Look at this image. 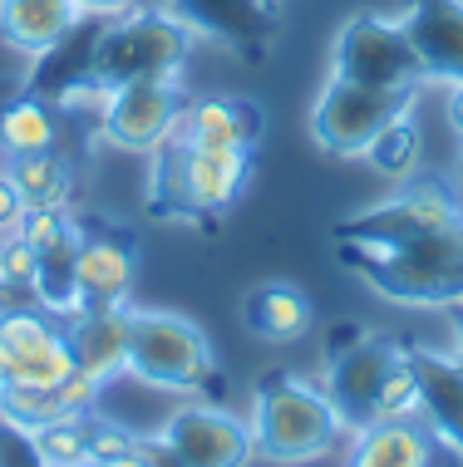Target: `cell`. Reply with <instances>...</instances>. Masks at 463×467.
Instances as JSON below:
<instances>
[{"instance_id":"obj_1","label":"cell","mask_w":463,"mask_h":467,"mask_svg":"<svg viewBox=\"0 0 463 467\" xmlns=\"http://www.w3.org/2000/svg\"><path fill=\"white\" fill-rule=\"evenodd\" d=\"M341 266L399 306H458L463 300V217L399 242H335Z\"/></svg>"},{"instance_id":"obj_2","label":"cell","mask_w":463,"mask_h":467,"mask_svg":"<svg viewBox=\"0 0 463 467\" xmlns=\"http://www.w3.org/2000/svg\"><path fill=\"white\" fill-rule=\"evenodd\" d=\"M252 182V153L237 148H193L183 138L153 153V182H148V207L168 222L203 226L232 207Z\"/></svg>"},{"instance_id":"obj_3","label":"cell","mask_w":463,"mask_h":467,"mask_svg":"<svg viewBox=\"0 0 463 467\" xmlns=\"http://www.w3.org/2000/svg\"><path fill=\"white\" fill-rule=\"evenodd\" d=\"M252 443L267 462H310L341 443L345 423L321 384H306L296 374H267L252 399Z\"/></svg>"},{"instance_id":"obj_4","label":"cell","mask_w":463,"mask_h":467,"mask_svg":"<svg viewBox=\"0 0 463 467\" xmlns=\"http://www.w3.org/2000/svg\"><path fill=\"white\" fill-rule=\"evenodd\" d=\"M193 55V30L173 10H123L104 25L94 55V89H123L143 79H178Z\"/></svg>"},{"instance_id":"obj_5","label":"cell","mask_w":463,"mask_h":467,"mask_svg":"<svg viewBox=\"0 0 463 467\" xmlns=\"http://www.w3.org/2000/svg\"><path fill=\"white\" fill-rule=\"evenodd\" d=\"M129 374L153 389H173V394L222 399V369L207 335L193 320L168 315V310H133Z\"/></svg>"},{"instance_id":"obj_6","label":"cell","mask_w":463,"mask_h":467,"mask_svg":"<svg viewBox=\"0 0 463 467\" xmlns=\"http://www.w3.org/2000/svg\"><path fill=\"white\" fill-rule=\"evenodd\" d=\"M335 74L370 89H399V94H419L424 65L415 55L405 20H384V16H355L341 25L335 35Z\"/></svg>"},{"instance_id":"obj_7","label":"cell","mask_w":463,"mask_h":467,"mask_svg":"<svg viewBox=\"0 0 463 467\" xmlns=\"http://www.w3.org/2000/svg\"><path fill=\"white\" fill-rule=\"evenodd\" d=\"M405 359L395 339L365 335V330H335L331 349H325V399L335 403L345 428H365L380 419V389L390 369Z\"/></svg>"},{"instance_id":"obj_8","label":"cell","mask_w":463,"mask_h":467,"mask_svg":"<svg viewBox=\"0 0 463 467\" xmlns=\"http://www.w3.org/2000/svg\"><path fill=\"white\" fill-rule=\"evenodd\" d=\"M409 99L415 94L370 89V84L331 74V84L321 89L316 109H310V138H316V148H325L331 158H365L374 133L390 119H399V113H409Z\"/></svg>"},{"instance_id":"obj_9","label":"cell","mask_w":463,"mask_h":467,"mask_svg":"<svg viewBox=\"0 0 463 467\" xmlns=\"http://www.w3.org/2000/svg\"><path fill=\"white\" fill-rule=\"evenodd\" d=\"M69 374H74V355L59 315H49L45 306L0 315V384L55 389Z\"/></svg>"},{"instance_id":"obj_10","label":"cell","mask_w":463,"mask_h":467,"mask_svg":"<svg viewBox=\"0 0 463 467\" xmlns=\"http://www.w3.org/2000/svg\"><path fill=\"white\" fill-rule=\"evenodd\" d=\"M104 138L123 153H158L187 109V94L178 89V79H143V84H123V89L104 94Z\"/></svg>"},{"instance_id":"obj_11","label":"cell","mask_w":463,"mask_h":467,"mask_svg":"<svg viewBox=\"0 0 463 467\" xmlns=\"http://www.w3.org/2000/svg\"><path fill=\"white\" fill-rule=\"evenodd\" d=\"M458 197L434 178H409L390 202H374V207L355 212L350 222L335 226V242H399V236L429 232V226H448L458 222Z\"/></svg>"},{"instance_id":"obj_12","label":"cell","mask_w":463,"mask_h":467,"mask_svg":"<svg viewBox=\"0 0 463 467\" xmlns=\"http://www.w3.org/2000/svg\"><path fill=\"white\" fill-rule=\"evenodd\" d=\"M74 281H79V306H129L133 281H139L133 232L104 226V222H79Z\"/></svg>"},{"instance_id":"obj_13","label":"cell","mask_w":463,"mask_h":467,"mask_svg":"<svg viewBox=\"0 0 463 467\" xmlns=\"http://www.w3.org/2000/svg\"><path fill=\"white\" fill-rule=\"evenodd\" d=\"M163 438H168V448L187 467H247L257 458L247 419H232L217 403H187V409H178L163 423Z\"/></svg>"},{"instance_id":"obj_14","label":"cell","mask_w":463,"mask_h":467,"mask_svg":"<svg viewBox=\"0 0 463 467\" xmlns=\"http://www.w3.org/2000/svg\"><path fill=\"white\" fill-rule=\"evenodd\" d=\"M168 10L193 35L232 45L247 59H261L267 45L277 40V5L267 0H168Z\"/></svg>"},{"instance_id":"obj_15","label":"cell","mask_w":463,"mask_h":467,"mask_svg":"<svg viewBox=\"0 0 463 467\" xmlns=\"http://www.w3.org/2000/svg\"><path fill=\"white\" fill-rule=\"evenodd\" d=\"M129 335H133L129 306H79L74 315H65L74 369H84L99 384L129 374Z\"/></svg>"},{"instance_id":"obj_16","label":"cell","mask_w":463,"mask_h":467,"mask_svg":"<svg viewBox=\"0 0 463 467\" xmlns=\"http://www.w3.org/2000/svg\"><path fill=\"white\" fill-rule=\"evenodd\" d=\"M261 133H267V113L252 99L237 94H207V99H187L178 133L193 148H237V153H257Z\"/></svg>"},{"instance_id":"obj_17","label":"cell","mask_w":463,"mask_h":467,"mask_svg":"<svg viewBox=\"0 0 463 467\" xmlns=\"http://www.w3.org/2000/svg\"><path fill=\"white\" fill-rule=\"evenodd\" d=\"M104 16H79L65 40H55L35 59L30 74V94L49 99V104H69L74 94L94 89V55H99V35H104Z\"/></svg>"},{"instance_id":"obj_18","label":"cell","mask_w":463,"mask_h":467,"mask_svg":"<svg viewBox=\"0 0 463 467\" xmlns=\"http://www.w3.org/2000/svg\"><path fill=\"white\" fill-rule=\"evenodd\" d=\"M409 369L419 379V419L439 438L444 448H454L463 458V359L434 355L424 345L405 349Z\"/></svg>"},{"instance_id":"obj_19","label":"cell","mask_w":463,"mask_h":467,"mask_svg":"<svg viewBox=\"0 0 463 467\" xmlns=\"http://www.w3.org/2000/svg\"><path fill=\"white\" fill-rule=\"evenodd\" d=\"M405 30L415 40L424 79L463 84V0H415L405 10Z\"/></svg>"},{"instance_id":"obj_20","label":"cell","mask_w":463,"mask_h":467,"mask_svg":"<svg viewBox=\"0 0 463 467\" xmlns=\"http://www.w3.org/2000/svg\"><path fill=\"white\" fill-rule=\"evenodd\" d=\"M345 467H434V433L424 419H374L355 428Z\"/></svg>"},{"instance_id":"obj_21","label":"cell","mask_w":463,"mask_h":467,"mask_svg":"<svg viewBox=\"0 0 463 467\" xmlns=\"http://www.w3.org/2000/svg\"><path fill=\"white\" fill-rule=\"evenodd\" d=\"M74 20H79L74 0H0V35L30 59H40L55 40H65Z\"/></svg>"},{"instance_id":"obj_22","label":"cell","mask_w":463,"mask_h":467,"mask_svg":"<svg viewBox=\"0 0 463 467\" xmlns=\"http://www.w3.org/2000/svg\"><path fill=\"white\" fill-rule=\"evenodd\" d=\"M242 320L257 339H271V345H286V339H301L310 330V300L296 285L286 281H267L257 290H247L242 300Z\"/></svg>"},{"instance_id":"obj_23","label":"cell","mask_w":463,"mask_h":467,"mask_svg":"<svg viewBox=\"0 0 463 467\" xmlns=\"http://www.w3.org/2000/svg\"><path fill=\"white\" fill-rule=\"evenodd\" d=\"M55 104L40 94L25 89L20 99H10L5 109H0V148H5L10 158H25V153H45V148H55Z\"/></svg>"},{"instance_id":"obj_24","label":"cell","mask_w":463,"mask_h":467,"mask_svg":"<svg viewBox=\"0 0 463 467\" xmlns=\"http://www.w3.org/2000/svg\"><path fill=\"white\" fill-rule=\"evenodd\" d=\"M10 182L20 187L25 207H69V192H74V178L65 168V158L55 148L45 153H25V158H10Z\"/></svg>"},{"instance_id":"obj_25","label":"cell","mask_w":463,"mask_h":467,"mask_svg":"<svg viewBox=\"0 0 463 467\" xmlns=\"http://www.w3.org/2000/svg\"><path fill=\"white\" fill-rule=\"evenodd\" d=\"M74 251H79V236L59 246L35 251V296L49 315H74L79 310V281H74Z\"/></svg>"},{"instance_id":"obj_26","label":"cell","mask_w":463,"mask_h":467,"mask_svg":"<svg viewBox=\"0 0 463 467\" xmlns=\"http://www.w3.org/2000/svg\"><path fill=\"white\" fill-rule=\"evenodd\" d=\"M419 153H424V138H419V123H409V113L390 119L380 133H374V143L365 148L370 168L380 172V178H390V182H409V178H415Z\"/></svg>"},{"instance_id":"obj_27","label":"cell","mask_w":463,"mask_h":467,"mask_svg":"<svg viewBox=\"0 0 463 467\" xmlns=\"http://www.w3.org/2000/svg\"><path fill=\"white\" fill-rule=\"evenodd\" d=\"M0 413H10L16 423L25 428H45L55 419H65V413H74L65 394L55 389H35V384H0Z\"/></svg>"},{"instance_id":"obj_28","label":"cell","mask_w":463,"mask_h":467,"mask_svg":"<svg viewBox=\"0 0 463 467\" xmlns=\"http://www.w3.org/2000/svg\"><path fill=\"white\" fill-rule=\"evenodd\" d=\"M49 467H89V413H65V419L35 428Z\"/></svg>"},{"instance_id":"obj_29","label":"cell","mask_w":463,"mask_h":467,"mask_svg":"<svg viewBox=\"0 0 463 467\" xmlns=\"http://www.w3.org/2000/svg\"><path fill=\"white\" fill-rule=\"evenodd\" d=\"M139 458V433L114 419H94L89 413V467H114Z\"/></svg>"},{"instance_id":"obj_30","label":"cell","mask_w":463,"mask_h":467,"mask_svg":"<svg viewBox=\"0 0 463 467\" xmlns=\"http://www.w3.org/2000/svg\"><path fill=\"white\" fill-rule=\"evenodd\" d=\"M380 419H419V379L409 359H399L380 389Z\"/></svg>"},{"instance_id":"obj_31","label":"cell","mask_w":463,"mask_h":467,"mask_svg":"<svg viewBox=\"0 0 463 467\" xmlns=\"http://www.w3.org/2000/svg\"><path fill=\"white\" fill-rule=\"evenodd\" d=\"M0 467H49L35 428L16 423L10 413H0Z\"/></svg>"},{"instance_id":"obj_32","label":"cell","mask_w":463,"mask_h":467,"mask_svg":"<svg viewBox=\"0 0 463 467\" xmlns=\"http://www.w3.org/2000/svg\"><path fill=\"white\" fill-rule=\"evenodd\" d=\"M0 281H30L35 285V246L20 232L5 236V246H0Z\"/></svg>"},{"instance_id":"obj_33","label":"cell","mask_w":463,"mask_h":467,"mask_svg":"<svg viewBox=\"0 0 463 467\" xmlns=\"http://www.w3.org/2000/svg\"><path fill=\"white\" fill-rule=\"evenodd\" d=\"M25 197H20V187L10 182V172H0V236H16L20 232V222H25Z\"/></svg>"},{"instance_id":"obj_34","label":"cell","mask_w":463,"mask_h":467,"mask_svg":"<svg viewBox=\"0 0 463 467\" xmlns=\"http://www.w3.org/2000/svg\"><path fill=\"white\" fill-rule=\"evenodd\" d=\"M139 467H187L178 452L168 448V438H139Z\"/></svg>"},{"instance_id":"obj_35","label":"cell","mask_w":463,"mask_h":467,"mask_svg":"<svg viewBox=\"0 0 463 467\" xmlns=\"http://www.w3.org/2000/svg\"><path fill=\"white\" fill-rule=\"evenodd\" d=\"M79 5V16H104V20H114V16H123V10H133L139 0H74Z\"/></svg>"},{"instance_id":"obj_36","label":"cell","mask_w":463,"mask_h":467,"mask_svg":"<svg viewBox=\"0 0 463 467\" xmlns=\"http://www.w3.org/2000/svg\"><path fill=\"white\" fill-rule=\"evenodd\" d=\"M448 129L463 138V84H454V89H448Z\"/></svg>"},{"instance_id":"obj_37","label":"cell","mask_w":463,"mask_h":467,"mask_svg":"<svg viewBox=\"0 0 463 467\" xmlns=\"http://www.w3.org/2000/svg\"><path fill=\"white\" fill-rule=\"evenodd\" d=\"M448 320H454V339H458V359H463V300L448 306Z\"/></svg>"},{"instance_id":"obj_38","label":"cell","mask_w":463,"mask_h":467,"mask_svg":"<svg viewBox=\"0 0 463 467\" xmlns=\"http://www.w3.org/2000/svg\"><path fill=\"white\" fill-rule=\"evenodd\" d=\"M114 467H139V458H133V462H114Z\"/></svg>"},{"instance_id":"obj_39","label":"cell","mask_w":463,"mask_h":467,"mask_svg":"<svg viewBox=\"0 0 463 467\" xmlns=\"http://www.w3.org/2000/svg\"><path fill=\"white\" fill-rule=\"evenodd\" d=\"M267 5H277V0H267Z\"/></svg>"}]
</instances>
